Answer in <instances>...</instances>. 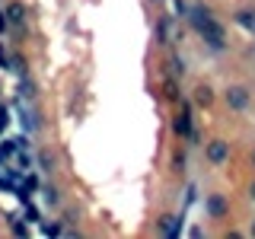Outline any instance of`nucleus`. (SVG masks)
Instances as JSON below:
<instances>
[{"label": "nucleus", "mask_w": 255, "mask_h": 239, "mask_svg": "<svg viewBox=\"0 0 255 239\" xmlns=\"http://www.w3.org/2000/svg\"><path fill=\"white\" fill-rule=\"evenodd\" d=\"M249 169H252V172H255V140H252V143H249Z\"/></svg>", "instance_id": "nucleus-26"}, {"label": "nucleus", "mask_w": 255, "mask_h": 239, "mask_svg": "<svg viewBox=\"0 0 255 239\" xmlns=\"http://www.w3.org/2000/svg\"><path fill=\"white\" fill-rule=\"evenodd\" d=\"M6 124H10V109H6V106H0V131H3Z\"/></svg>", "instance_id": "nucleus-22"}, {"label": "nucleus", "mask_w": 255, "mask_h": 239, "mask_svg": "<svg viewBox=\"0 0 255 239\" xmlns=\"http://www.w3.org/2000/svg\"><path fill=\"white\" fill-rule=\"evenodd\" d=\"M42 198H45V204L51 207V211H58V207H61V191L54 188V185H45L42 188Z\"/></svg>", "instance_id": "nucleus-16"}, {"label": "nucleus", "mask_w": 255, "mask_h": 239, "mask_svg": "<svg viewBox=\"0 0 255 239\" xmlns=\"http://www.w3.org/2000/svg\"><path fill=\"white\" fill-rule=\"evenodd\" d=\"M153 3H159V0H153Z\"/></svg>", "instance_id": "nucleus-28"}, {"label": "nucleus", "mask_w": 255, "mask_h": 239, "mask_svg": "<svg viewBox=\"0 0 255 239\" xmlns=\"http://www.w3.org/2000/svg\"><path fill=\"white\" fill-rule=\"evenodd\" d=\"M246 198H249V204H255V172H252L249 185H246Z\"/></svg>", "instance_id": "nucleus-21"}, {"label": "nucleus", "mask_w": 255, "mask_h": 239, "mask_svg": "<svg viewBox=\"0 0 255 239\" xmlns=\"http://www.w3.org/2000/svg\"><path fill=\"white\" fill-rule=\"evenodd\" d=\"M169 169H172L175 175H185V169H188V153H185V150H175V153H172Z\"/></svg>", "instance_id": "nucleus-15"}, {"label": "nucleus", "mask_w": 255, "mask_h": 239, "mask_svg": "<svg viewBox=\"0 0 255 239\" xmlns=\"http://www.w3.org/2000/svg\"><path fill=\"white\" fill-rule=\"evenodd\" d=\"M188 22H191V29L201 35V42L211 48V51L220 54V51H227V48H230L227 29L217 22V16H214V10L207 3H201V0H198V3H191L188 6Z\"/></svg>", "instance_id": "nucleus-1"}, {"label": "nucleus", "mask_w": 255, "mask_h": 239, "mask_svg": "<svg viewBox=\"0 0 255 239\" xmlns=\"http://www.w3.org/2000/svg\"><path fill=\"white\" fill-rule=\"evenodd\" d=\"M220 99L233 115H246V112L252 109V90L246 83H227L223 93H220Z\"/></svg>", "instance_id": "nucleus-2"}, {"label": "nucleus", "mask_w": 255, "mask_h": 239, "mask_svg": "<svg viewBox=\"0 0 255 239\" xmlns=\"http://www.w3.org/2000/svg\"><path fill=\"white\" fill-rule=\"evenodd\" d=\"M246 236H255V217L249 220V230H246Z\"/></svg>", "instance_id": "nucleus-27"}, {"label": "nucleus", "mask_w": 255, "mask_h": 239, "mask_svg": "<svg viewBox=\"0 0 255 239\" xmlns=\"http://www.w3.org/2000/svg\"><path fill=\"white\" fill-rule=\"evenodd\" d=\"M19 121H22V127H26V134H35L38 127H42V121H38V115H35V109H29L22 99H19Z\"/></svg>", "instance_id": "nucleus-10"}, {"label": "nucleus", "mask_w": 255, "mask_h": 239, "mask_svg": "<svg viewBox=\"0 0 255 239\" xmlns=\"http://www.w3.org/2000/svg\"><path fill=\"white\" fill-rule=\"evenodd\" d=\"M163 99L169 102V106H175V102L182 99V80H175V77L166 74V80H163Z\"/></svg>", "instance_id": "nucleus-11"}, {"label": "nucleus", "mask_w": 255, "mask_h": 239, "mask_svg": "<svg viewBox=\"0 0 255 239\" xmlns=\"http://www.w3.org/2000/svg\"><path fill=\"white\" fill-rule=\"evenodd\" d=\"M182 214H159L156 217V233L166 239H179L182 236Z\"/></svg>", "instance_id": "nucleus-6"}, {"label": "nucleus", "mask_w": 255, "mask_h": 239, "mask_svg": "<svg viewBox=\"0 0 255 239\" xmlns=\"http://www.w3.org/2000/svg\"><path fill=\"white\" fill-rule=\"evenodd\" d=\"M156 42L159 45L182 42V32H172V19H169V16H159V22H156Z\"/></svg>", "instance_id": "nucleus-8"}, {"label": "nucleus", "mask_w": 255, "mask_h": 239, "mask_svg": "<svg viewBox=\"0 0 255 239\" xmlns=\"http://www.w3.org/2000/svg\"><path fill=\"white\" fill-rule=\"evenodd\" d=\"M230 211H233V204H230V195H223V191H211L204 198V214L211 220H230Z\"/></svg>", "instance_id": "nucleus-5"}, {"label": "nucleus", "mask_w": 255, "mask_h": 239, "mask_svg": "<svg viewBox=\"0 0 255 239\" xmlns=\"http://www.w3.org/2000/svg\"><path fill=\"white\" fill-rule=\"evenodd\" d=\"M233 159V143L227 137H211L204 143V163L214 166V169H223V166Z\"/></svg>", "instance_id": "nucleus-4"}, {"label": "nucleus", "mask_w": 255, "mask_h": 239, "mask_svg": "<svg viewBox=\"0 0 255 239\" xmlns=\"http://www.w3.org/2000/svg\"><path fill=\"white\" fill-rule=\"evenodd\" d=\"M3 13H6V19H10V26H22V22H26V3H22V0H13Z\"/></svg>", "instance_id": "nucleus-12"}, {"label": "nucleus", "mask_w": 255, "mask_h": 239, "mask_svg": "<svg viewBox=\"0 0 255 239\" xmlns=\"http://www.w3.org/2000/svg\"><path fill=\"white\" fill-rule=\"evenodd\" d=\"M42 233H45V236H61V233H64V227H61V223H45Z\"/></svg>", "instance_id": "nucleus-20"}, {"label": "nucleus", "mask_w": 255, "mask_h": 239, "mask_svg": "<svg viewBox=\"0 0 255 239\" xmlns=\"http://www.w3.org/2000/svg\"><path fill=\"white\" fill-rule=\"evenodd\" d=\"M16 150H19V147H16V140H3V143H0V163H6Z\"/></svg>", "instance_id": "nucleus-18"}, {"label": "nucleus", "mask_w": 255, "mask_h": 239, "mask_svg": "<svg viewBox=\"0 0 255 239\" xmlns=\"http://www.w3.org/2000/svg\"><path fill=\"white\" fill-rule=\"evenodd\" d=\"M16 163H19V169H32V156H19Z\"/></svg>", "instance_id": "nucleus-25"}, {"label": "nucleus", "mask_w": 255, "mask_h": 239, "mask_svg": "<svg viewBox=\"0 0 255 239\" xmlns=\"http://www.w3.org/2000/svg\"><path fill=\"white\" fill-rule=\"evenodd\" d=\"M38 166H42V172H54L58 169V159H54V153L42 150V153H38Z\"/></svg>", "instance_id": "nucleus-17"}, {"label": "nucleus", "mask_w": 255, "mask_h": 239, "mask_svg": "<svg viewBox=\"0 0 255 239\" xmlns=\"http://www.w3.org/2000/svg\"><path fill=\"white\" fill-rule=\"evenodd\" d=\"M166 74L175 77V80H185V77H188V64H185V58L172 51L169 58H166Z\"/></svg>", "instance_id": "nucleus-9"}, {"label": "nucleus", "mask_w": 255, "mask_h": 239, "mask_svg": "<svg viewBox=\"0 0 255 239\" xmlns=\"http://www.w3.org/2000/svg\"><path fill=\"white\" fill-rule=\"evenodd\" d=\"M10 220V230H13V236H29V227H22L19 217H6Z\"/></svg>", "instance_id": "nucleus-19"}, {"label": "nucleus", "mask_w": 255, "mask_h": 239, "mask_svg": "<svg viewBox=\"0 0 255 239\" xmlns=\"http://www.w3.org/2000/svg\"><path fill=\"white\" fill-rule=\"evenodd\" d=\"M214 102H217V90H214L207 80H198L195 90H191V106H198V109H211Z\"/></svg>", "instance_id": "nucleus-7"}, {"label": "nucleus", "mask_w": 255, "mask_h": 239, "mask_svg": "<svg viewBox=\"0 0 255 239\" xmlns=\"http://www.w3.org/2000/svg\"><path fill=\"white\" fill-rule=\"evenodd\" d=\"M0 67L10 70V54H6V48H3V45H0Z\"/></svg>", "instance_id": "nucleus-23"}, {"label": "nucleus", "mask_w": 255, "mask_h": 239, "mask_svg": "<svg viewBox=\"0 0 255 239\" xmlns=\"http://www.w3.org/2000/svg\"><path fill=\"white\" fill-rule=\"evenodd\" d=\"M6 29H10V19H6V13L3 10H0V35H3V32Z\"/></svg>", "instance_id": "nucleus-24"}, {"label": "nucleus", "mask_w": 255, "mask_h": 239, "mask_svg": "<svg viewBox=\"0 0 255 239\" xmlns=\"http://www.w3.org/2000/svg\"><path fill=\"white\" fill-rule=\"evenodd\" d=\"M169 127H172V134L179 140H188L191 137V131H195V118H191V99H185L182 96L179 102H175V112L169 115Z\"/></svg>", "instance_id": "nucleus-3"}, {"label": "nucleus", "mask_w": 255, "mask_h": 239, "mask_svg": "<svg viewBox=\"0 0 255 239\" xmlns=\"http://www.w3.org/2000/svg\"><path fill=\"white\" fill-rule=\"evenodd\" d=\"M35 96H38V86L32 83V77H29V74L19 77V99H22V102H32Z\"/></svg>", "instance_id": "nucleus-13"}, {"label": "nucleus", "mask_w": 255, "mask_h": 239, "mask_svg": "<svg viewBox=\"0 0 255 239\" xmlns=\"http://www.w3.org/2000/svg\"><path fill=\"white\" fill-rule=\"evenodd\" d=\"M233 22L236 26H243V29H255V10H249V6H243V10H236L233 13Z\"/></svg>", "instance_id": "nucleus-14"}]
</instances>
